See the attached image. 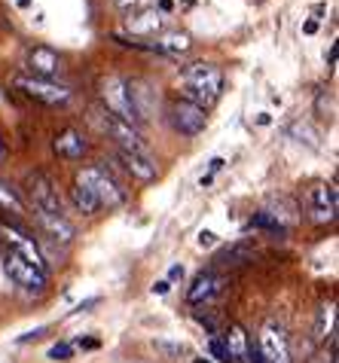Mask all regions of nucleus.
<instances>
[{
	"label": "nucleus",
	"instance_id": "36",
	"mask_svg": "<svg viewBox=\"0 0 339 363\" xmlns=\"http://www.w3.org/2000/svg\"><path fill=\"white\" fill-rule=\"evenodd\" d=\"M303 31H306V34H315V31H318V22H306Z\"/></svg>",
	"mask_w": 339,
	"mask_h": 363
},
{
	"label": "nucleus",
	"instance_id": "41",
	"mask_svg": "<svg viewBox=\"0 0 339 363\" xmlns=\"http://www.w3.org/2000/svg\"><path fill=\"white\" fill-rule=\"evenodd\" d=\"M196 4V0H184V6H193Z\"/></svg>",
	"mask_w": 339,
	"mask_h": 363
},
{
	"label": "nucleus",
	"instance_id": "18",
	"mask_svg": "<svg viewBox=\"0 0 339 363\" xmlns=\"http://www.w3.org/2000/svg\"><path fill=\"white\" fill-rule=\"evenodd\" d=\"M223 345L229 348L233 354V363H248V351H251V339L242 324H229V333H226V342Z\"/></svg>",
	"mask_w": 339,
	"mask_h": 363
},
{
	"label": "nucleus",
	"instance_id": "29",
	"mask_svg": "<svg viewBox=\"0 0 339 363\" xmlns=\"http://www.w3.org/2000/svg\"><path fill=\"white\" fill-rule=\"evenodd\" d=\"M214 245H217V235H214L211 229H202V232H199V247H214Z\"/></svg>",
	"mask_w": 339,
	"mask_h": 363
},
{
	"label": "nucleus",
	"instance_id": "7",
	"mask_svg": "<svg viewBox=\"0 0 339 363\" xmlns=\"http://www.w3.org/2000/svg\"><path fill=\"white\" fill-rule=\"evenodd\" d=\"M25 186H28V196H31V201H34V211H46V214H65L62 196H58L55 184L46 174H40V171L28 174Z\"/></svg>",
	"mask_w": 339,
	"mask_h": 363
},
{
	"label": "nucleus",
	"instance_id": "30",
	"mask_svg": "<svg viewBox=\"0 0 339 363\" xmlns=\"http://www.w3.org/2000/svg\"><path fill=\"white\" fill-rule=\"evenodd\" d=\"M309 363H336V339H333V345H330V357H321V354H318V357H312Z\"/></svg>",
	"mask_w": 339,
	"mask_h": 363
},
{
	"label": "nucleus",
	"instance_id": "22",
	"mask_svg": "<svg viewBox=\"0 0 339 363\" xmlns=\"http://www.w3.org/2000/svg\"><path fill=\"white\" fill-rule=\"evenodd\" d=\"M251 226H254V229H266V232H272V235H287V226H284L278 217L269 214V211H260V214H254V217H251Z\"/></svg>",
	"mask_w": 339,
	"mask_h": 363
},
{
	"label": "nucleus",
	"instance_id": "34",
	"mask_svg": "<svg viewBox=\"0 0 339 363\" xmlns=\"http://www.w3.org/2000/svg\"><path fill=\"white\" fill-rule=\"evenodd\" d=\"M113 4H116L119 9H132V6L138 4V0H113Z\"/></svg>",
	"mask_w": 339,
	"mask_h": 363
},
{
	"label": "nucleus",
	"instance_id": "23",
	"mask_svg": "<svg viewBox=\"0 0 339 363\" xmlns=\"http://www.w3.org/2000/svg\"><path fill=\"white\" fill-rule=\"evenodd\" d=\"M153 351L159 357H165V360H177V357H184L187 354V345L184 342H168V339H153L150 342Z\"/></svg>",
	"mask_w": 339,
	"mask_h": 363
},
{
	"label": "nucleus",
	"instance_id": "20",
	"mask_svg": "<svg viewBox=\"0 0 339 363\" xmlns=\"http://www.w3.org/2000/svg\"><path fill=\"white\" fill-rule=\"evenodd\" d=\"M251 257H254V250L242 241V245H233V247L221 250L214 263H217V266H242V263H251Z\"/></svg>",
	"mask_w": 339,
	"mask_h": 363
},
{
	"label": "nucleus",
	"instance_id": "35",
	"mask_svg": "<svg viewBox=\"0 0 339 363\" xmlns=\"http://www.w3.org/2000/svg\"><path fill=\"white\" fill-rule=\"evenodd\" d=\"M181 275H184V266H172V272H168V278H172V281L181 278Z\"/></svg>",
	"mask_w": 339,
	"mask_h": 363
},
{
	"label": "nucleus",
	"instance_id": "8",
	"mask_svg": "<svg viewBox=\"0 0 339 363\" xmlns=\"http://www.w3.org/2000/svg\"><path fill=\"white\" fill-rule=\"evenodd\" d=\"M95 113H98L95 123L101 125V132H107V138L116 140L119 150H144V138H141V132H138L135 125H128L119 116L107 113L104 107H95Z\"/></svg>",
	"mask_w": 339,
	"mask_h": 363
},
{
	"label": "nucleus",
	"instance_id": "6",
	"mask_svg": "<svg viewBox=\"0 0 339 363\" xmlns=\"http://www.w3.org/2000/svg\"><path fill=\"white\" fill-rule=\"evenodd\" d=\"M168 123H172L174 132L196 138V135H202L208 125V110L189 104V101H174V104L168 107Z\"/></svg>",
	"mask_w": 339,
	"mask_h": 363
},
{
	"label": "nucleus",
	"instance_id": "17",
	"mask_svg": "<svg viewBox=\"0 0 339 363\" xmlns=\"http://www.w3.org/2000/svg\"><path fill=\"white\" fill-rule=\"evenodd\" d=\"M189 46H193V40L184 31H168L159 37L156 43H150L153 52H162V55H184V52H189Z\"/></svg>",
	"mask_w": 339,
	"mask_h": 363
},
{
	"label": "nucleus",
	"instance_id": "21",
	"mask_svg": "<svg viewBox=\"0 0 339 363\" xmlns=\"http://www.w3.org/2000/svg\"><path fill=\"white\" fill-rule=\"evenodd\" d=\"M71 199H74V208L79 211V214H86V217H92L95 211L101 208V205H98V199H95L92 193H89L86 186H79V184H74V189H71Z\"/></svg>",
	"mask_w": 339,
	"mask_h": 363
},
{
	"label": "nucleus",
	"instance_id": "5",
	"mask_svg": "<svg viewBox=\"0 0 339 363\" xmlns=\"http://www.w3.org/2000/svg\"><path fill=\"white\" fill-rule=\"evenodd\" d=\"M4 272L16 287H25V290H31V294H43L46 290V272L34 269L28 259L18 257L16 250H6L4 254Z\"/></svg>",
	"mask_w": 339,
	"mask_h": 363
},
{
	"label": "nucleus",
	"instance_id": "24",
	"mask_svg": "<svg viewBox=\"0 0 339 363\" xmlns=\"http://www.w3.org/2000/svg\"><path fill=\"white\" fill-rule=\"evenodd\" d=\"M0 208L13 211V214H25V201L18 199L16 189H9L6 184H0Z\"/></svg>",
	"mask_w": 339,
	"mask_h": 363
},
{
	"label": "nucleus",
	"instance_id": "40",
	"mask_svg": "<svg viewBox=\"0 0 339 363\" xmlns=\"http://www.w3.org/2000/svg\"><path fill=\"white\" fill-rule=\"evenodd\" d=\"M193 363H211V360H205V357H199V360H193Z\"/></svg>",
	"mask_w": 339,
	"mask_h": 363
},
{
	"label": "nucleus",
	"instance_id": "9",
	"mask_svg": "<svg viewBox=\"0 0 339 363\" xmlns=\"http://www.w3.org/2000/svg\"><path fill=\"white\" fill-rule=\"evenodd\" d=\"M16 89L18 92H25L28 98L40 101V104H67L71 101V89L52 83V79H34V77H16Z\"/></svg>",
	"mask_w": 339,
	"mask_h": 363
},
{
	"label": "nucleus",
	"instance_id": "14",
	"mask_svg": "<svg viewBox=\"0 0 339 363\" xmlns=\"http://www.w3.org/2000/svg\"><path fill=\"white\" fill-rule=\"evenodd\" d=\"M119 159H123L126 171L138 180H153L156 177V162L147 156V150H119Z\"/></svg>",
	"mask_w": 339,
	"mask_h": 363
},
{
	"label": "nucleus",
	"instance_id": "15",
	"mask_svg": "<svg viewBox=\"0 0 339 363\" xmlns=\"http://www.w3.org/2000/svg\"><path fill=\"white\" fill-rule=\"evenodd\" d=\"M52 147H55V153L62 156V159H71V162H77V159H83L89 153V144H86V138L77 132V128H65V132H58L55 140H52Z\"/></svg>",
	"mask_w": 339,
	"mask_h": 363
},
{
	"label": "nucleus",
	"instance_id": "28",
	"mask_svg": "<svg viewBox=\"0 0 339 363\" xmlns=\"http://www.w3.org/2000/svg\"><path fill=\"white\" fill-rule=\"evenodd\" d=\"M196 320H199V324H202L208 333H211V339L217 336V320H214L211 315H205V311H196Z\"/></svg>",
	"mask_w": 339,
	"mask_h": 363
},
{
	"label": "nucleus",
	"instance_id": "10",
	"mask_svg": "<svg viewBox=\"0 0 339 363\" xmlns=\"http://www.w3.org/2000/svg\"><path fill=\"white\" fill-rule=\"evenodd\" d=\"M0 232L6 235V241L13 247L9 250H16L22 259H28L34 269H40V272H46V259H43V250H40V245L31 238V232H25V229H18V226H13V223H0Z\"/></svg>",
	"mask_w": 339,
	"mask_h": 363
},
{
	"label": "nucleus",
	"instance_id": "26",
	"mask_svg": "<svg viewBox=\"0 0 339 363\" xmlns=\"http://www.w3.org/2000/svg\"><path fill=\"white\" fill-rule=\"evenodd\" d=\"M208 351H211V357H217L221 363H233V354H229V348H226L217 336H214L211 342H208Z\"/></svg>",
	"mask_w": 339,
	"mask_h": 363
},
{
	"label": "nucleus",
	"instance_id": "31",
	"mask_svg": "<svg viewBox=\"0 0 339 363\" xmlns=\"http://www.w3.org/2000/svg\"><path fill=\"white\" fill-rule=\"evenodd\" d=\"M43 333H46V327H40V330H31V333H25V336L18 339V342H22V345H25V342H31V339H40V336H43Z\"/></svg>",
	"mask_w": 339,
	"mask_h": 363
},
{
	"label": "nucleus",
	"instance_id": "32",
	"mask_svg": "<svg viewBox=\"0 0 339 363\" xmlns=\"http://www.w3.org/2000/svg\"><path fill=\"white\" fill-rule=\"evenodd\" d=\"M77 345H79V348H86V351H95L98 345H101V342H98V339H79Z\"/></svg>",
	"mask_w": 339,
	"mask_h": 363
},
{
	"label": "nucleus",
	"instance_id": "38",
	"mask_svg": "<svg viewBox=\"0 0 339 363\" xmlns=\"http://www.w3.org/2000/svg\"><path fill=\"white\" fill-rule=\"evenodd\" d=\"M223 168V159H211V171H221Z\"/></svg>",
	"mask_w": 339,
	"mask_h": 363
},
{
	"label": "nucleus",
	"instance_id": "1",
	"mask_svg": "<svg viewBox=\"0 0 339 363\" xmlns=\"http://www.w3.org/2000/svg\"><path fill=\"white\" fill-rule=\"evenodd\" d=\"M184 86H187V92H184L187 98L184 101L208 110L217 98H221V92H223V74L214 65L196 62V65L184 67Z\"/></svg>",
	"mask_w": 339,
	"mask_h": 363
},
{
	"label": "nucleus",
	"instance_id": "39",
	"mask_svg": "<svg viewBox=\"0 0 339 363\" xmlns=\"http://www.w3.org/2000/svg\"><path fill=\"white\" fill-rule=\"evenodd\" d=\"M6 153V144H4V138H0V156H4Z\"/></svg>",
	"mask_w": 339,
	"mask_h": 363
},
{
	"label": "nucleus",
	"instance_id": "27",
	"mask_svg": "<svg viewBox=\"0 0 339 363\" xmlns=\"http://www.w3.org/2000/svg\"><path fill=\"white\" fill-rule=\"evenodd\" d=\"M71 354H74L71 342H58V345L49 348V360H71Z\"/></svg>",
	"mask_w": 339,
	"mask_h": 363
},
{
	"label": "nucleus",
	"instance_id": "33",
	"mask_svg": "<svg viewBox=\"0 0 339 363\" xmlns=\"http://www.w3.org/2000/svg\"><path fill=\"white\" fill-rule=\"evenodd\" d=\"M153 294L165 296V294H168V281H156V284H153Z\"/></svg>",
	"mask_w": 339,
	"mask_h": 363
},
{
	"label": "nucleus",
	"instance_id": "13",
	"mask_svg": "<svg viewBox=\"0 0 339 363\" xmlns=\"http://www.w3.org/2000/svg\"><path fill=\"white\" fill-rule=\"evenodd\" d=\"M37 223H40V229L46 232L43 238H52V241H62V245H71V241L77 238V229H74V223L67 220L65 214H46V211H37Z\"/></svg>",
	"mask_w": 339,
	"mask_h": 363
},
{
	"label": "nucleus",
	"instance_id": "25",
	"mask_svg": "<svg viewBox=\"0 0 339 363\" xmlns=\"http://www.w3.org/2000/svg\"><path fill=\"white\" fill-rule=\"evenodd\" d=\"M327 333L333 336V306H324L321 311H318V324H315V339L324 342Z\"/></svg>",
	"mask_w": 339,
	"mask_h": 363
},
{
	"label": "nucleus",
	"instance_id": "16",
	"mask_svg": "<svg viewBox=\"0 0 339 363\" xmlns=\"http://www.w3.org/2000/svg\"><path fill=\"white\" fill-rule=\"evenodd\" d=\"M221 290H223V278L217 275V272H202V275L193 281L187 299L193 302V306H202V302H211L217 294H221Z\"/></svg>",
	"mask_w": 339,
	"mask_h": 363
},
{
	"label": "nucleus",
	"instance_id": "19",
	"mask_svg": "<svg viewBox=\"0 0 339 363\" xmlns=\"http://www.w3.org/2000/svg\"><path fill=\"white\" fill-rule=\"evenodd\" d=\"M162 13H156V9H144V13H138L128 18V31L132 34H156L159 28H162Z\"/></svg>",
	"mask_w": 339,
	"mask_h": 363
},
{
	"label": "nucleus",
	"instance_id": "11",
	"mask_svg": "<svg viewBox=\"0 0 339 363\" xmlns=\"http://www.w3.org/2000/svg\"><path fill=\"white\" fill-rule=\"evenodd\" d=\"M339 208V196L333 184H315L309 189V214L315 223H333Z\"/></svg>",
	"mask_w": 339,
	"mask_h": 363
},
{
	"label": "nucleus",
	"instance_id": "37",
	"mask_svg": "<svg viewBox=\"0 0 339 363\" xmlns=\"http://www.w3.org/2000/svg\"><path fill=\"white\" fill-rule=\"evenodd\" d=\"M174 4H172V0H159V9H162V13H168V9H172Z\"/></svg>",
	"mask_w": 339,
	"mask_h": 363
},
{
	"label": "nucleus",
	"instance_id": "12",
	"mask_svg": "<svg viewBox=\"0 0 339 363\" xmlns=\"http://www.w3.org/2000/svg\"><path fill=\"white\" fill-rule=\"evenodd\" d=\"M25 67L34 79H55L62 74V58L49 46H34V49H28V55H25Z\"/></svg>",
	"mask_w": 339,
	"mask_h": 363
},
{
	"label": "nucleus",
	"instance_id": "3",
	"mask_svg": "<svg viewBox=\"0 0 339 363\" xmlns=\"http://www.w3.org/2000/svg\"><path fill=\"white\" fill-rule=\"evenodd\" d=\"M101 107L107 110V113L119 116V119H123V123L135 125V128L144 123V119L138 116L135 104H132V95H128L126 79H119V77H107L104 83H101Z\"/></svg>",
	"mask_w": 339,
	"mask_h": 363
},
{
	"label": "nucleus",
	"instance_id": "4",
	"mask_svg": "<svg viewBox=\"0 0 339 363\" xmlns=\"http://www.w3.org/2000/svg\"><path fill=\"white\" fill-rule=\"evenodd\" d=\"M257 354L263 363H291V339H287V330L278 324V320H266V327L260 333V345H257Z\"/></svg>",
	"mask_w": 339,
	"mask_h": 363
},
{
	"label": "nucleus",
	"instance_id": "2",
	"mask_svg": "<svg viewBox=\"0 0 339 363\" xmlns=\"http://www.w3.org/2000/svg\"><path fill=\"white\" fill-rule=\"evenodd\" d=\"M77 184L79 186H86L89 193H92L95 199H98V205L101 208H119L126 201V189H123V184L107 171V165L101 162V165H89V168H83L77 174Z\"/></svg>",
	"mask_w": 339,
	"mask_h": 363
}]
</instances>
